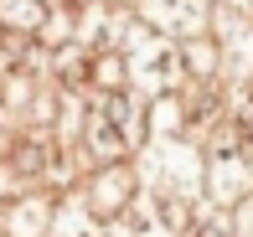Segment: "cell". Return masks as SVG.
<instances>
[{
  "mask_svg": "<svg viewBox=\"0 0 253 237\" xmlns=\"http://www.w3.org/2000/svg\"><path fill=\"white\" fill-rule=\"evenodd\" d=\"M134 134H140V114H134V98L124 93H103L88 108V150L98 160H119L134 150Z\"/></svg>",
  "mask_w": 253,
  "mask_h": 237,
  "instance_id": "obj_1",
  "label": "cell"
},
{
  "mask_svg": "<svg viewBox=\"0 0 253 237\" xmlns=\"http://www.w3.org/2000/svg\"><path fill=\"white\" fill-rule=\"evenodd\" d=\"M47 16V0H5V21H21V26H37Z\"/></svg>",
  "mask_w": 253,
  "mask_h": 237,
  "instance_id": "obj_2",
  "label": "cell"
},
{
  "mask_svg": "<svg viewBox=\"0 0 253 237\" xmlns=\"http://www.w3.org/2000/svg\"><path fill=\"white\" fill-rule=\"evenodd\" d=\"M248 237H253V201H248Z\"/></svg>",
  "mask_w": 253,
  "mask_h": 237,
  "instance_id": "obj_3",
  "label": "cell"
}]
</instances>
